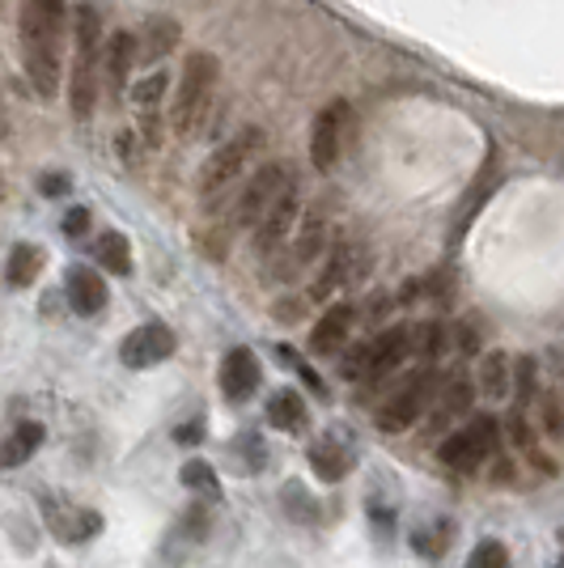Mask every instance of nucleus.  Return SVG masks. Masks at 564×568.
Here are the masks:
<instances>
[{
    "mask_svg": "<svg viewBox=\"0 0 564 568\" xmlns=\"http://www.w3.org/2000/svg\"><path fill=\"white\" fill-rule=\"evenodd\" d=\"M22 60L43 98L56 94L60 81V43H64V0H26L22 4Z\"/></svg>",
    "mask_w": 564,
    "mask_h": 568,
    "instance_id": "obj_1",
    "label": "nucleus"
},
{
    "mask_svg": "<svg viewBox=\"0 0 564 568\" xmlns=\"http://www.w3.org/2000/svg\"><path fill=\"white\" fill-rule=\"evenodd\" d=\"M72 81H69V102L72 115L90 119L94 115V98H98V55H102V18L98 9L81 4L77 9V22H72Z\"/></svg>",
    "mask_w": 564,
    "mask_h": 568,
    "instance_id": "obj_2",
    "label": "nucleus"
},
{
    "mask_svg": "<svg viewBox=\"0 0 564 568\" xmlns=\"http://www.w3.org/2000/svg\"><path fill=\"white\" fill-rule=\"evenodd\" d=\"M216 81H221L216 55H209V51H191V60L183 64L179 94H174V132H179V136H191V132L204 128L212 94H216Z\"/></svg>",
    "mask_w": 564,
    "mask_h": 568,
    "instance_id": "obj_3",
    "label": "nucleus"
},
{
    "mask_svg": "<svg viewBox=\"0 0 564 568\" xmlns=\"http://www.w3.org/2000/svg\"><path fill=\"white\" fill-rule=\"evenodd\" d=\"M259 144H263V132H259V128H242L234 141L221 144L209 162H204V170H200V195L212 200V195H221L230 183H238V174L251 166Z\"/></svg>",
    "mask_w": 564,
    "mask_h": 568,
    "instance_id": "obj_4",
    "label": "nucleus"
},
{
    "mask_svg": "<svg viewBox=\"0 0 564 568\" xmlns=\"http://www.w3.org/2000/svg\"><path fill=\"white\" fill-rule=\"evenodd\" d=\"M437 390H442V382L433 378L429 369L416 374L412 382H403L400 390L377 407V428H382V433H403V428H412L424 416V407L437 399Z\"/></svg>",
    "mask_w": 564,
    "mask_h": 568,
    "instance_id": "obj_5",
    "label": "nucleus"
},
{
    "mask_svg": "<svg viewBox=\"0 0 564 568\" xmlns=\"http://www.w3.org/2000/svg\"><path fill=\"white\" fill-rule=\"evenodd\" d=\"M496 442H501L496 416H475L467 428H459L454 437L442 442V463H446L450 471H475L496 450Z\"/></svg>",
    "mask_w": 564,
    "mask_h": 568,
    "instance_id": "obj_6",
    "label": "nucleus"
},
{
    "mask_svg": "<svg viewBox=\"0 0 564 568\" xmlns=\"http://www.w3.org/2000/svg\"><path fill=\"white\" fill-rule=\"evenodd\" d=\"M289 166L284 162H268V166H259L255 174H251V183L242 187V195H238L234 204V225H251L255 230L259 221H263V213L281 200L284 191H289Z\"/></svg>",
    "mask_w": 564,
    "mask_h": 568,
    "instance_id": "obj_7",
    "label": "nucleus"
},
{
    "mask_svg": "<svg viewBox=\"0 0 564 568\" xmlns=\"http://www.w3.org/2000/svg\"><path fill=\"white\" fill-rule=\"evenodd\" d=\"M344 128H349V102H331V106L319 111L314 128H310V162H314V170L328 174V170L340 162Z\"/></svg>",
    "mask_w": 564,
    "mask_h": 568,
    "instance_id": "obj_8",
    "label": "nucleus"
},
{
    "mask_svg": "<svg viewBox=\"0 0 564 568\" xmlns=\"http://www.w3.org/2000/svg\"><path fill=\"white\" fill-rule=\"evenodd\" d=\"M298 216H302V191H298V183H289V191L255 225V255H276V246L298 230Z\"/></svg>",
    "mask_w": 564,
    "mask_h": 568,
    "instance_id": "obj_9",
    "label": "nucleus"
},
{
    "mask_svg": "<svg viewBox=\"0 0 564 568\" xmlns=\"http://www.w3.org/2000/svg\"><path fill=\"white\" fill-rule=\"evenodd\" d=\"M170 353H174V332L165 323H141L137 332L119 344V361L128 369H149V365L165 361Z\"/></svg>",
    "mask_w": 564,
    "mask_h": 568,
    "instance_id": "obj_10",
    "label": "nucleus"
},
{
    "mask_svg": "<svg viewBox=\"0 0 564 568\" xmlns=\"http://www.w3.org/2000/svg\"><path fill=\"white\" fill-rule=\"evenodd\" d=\"M43 518L56 530V539H64V544H81V539L98 535V526H102V518L90 514V509H77V505H64V500L51 497L43 500Z\"/></svg>",
    "mask_w": 564,
    "mask_h": 568,
    "instance_id": "obj_11",
    "label": "nucleus"
},
{
    "mask_svg": "<svg viewBox=\"0 0 564 568\" xmlns=\"http://www.w3.org/2000/svg\"><path fill=\"white\" fill-rule=\"evenodd\" d=\"M259 386V361L251 348H234V353H225L221 361V390L230 395L234 403L251 399Z\"/></svg>",
    "mask_w": 564,
    "mask_h": 568,
    "instance_id": "obj_12",
    "label": "nucleus"
},
{
    "mask_svg": "<svg viewBox=\"0 0 564 568\" xmlns=\"http://www.w3.org/2000/svg\"><path fill=\"white\" fill-rule=\"evenodd\" d=\"M353 318L356 310L349 306V302H340V306H331L319 323H314V332H310V348L319 356H331L344 348V339H349V332H353Z\"/></svg>",
    "mask_w": 564,
    "mask_h": 568,
    "instance_id": "obj_13",
    "label": "nucleus"
},
{
    "mask_svg": "<svg viewBox=\"0 0 564 568\" xmlns=\"http://www.w3.org/2000/svg\"><path fill=\"white\" fill-rule=\"evenodd\" d=\"M412 353V332L407 327H395V332H386L377 344H370V374L365 378H386V374H395L403 361Z\"/></svg>",
    "mask_w": 564,
    "mask_h": 568,
    "instance_id": "obj_14",
    "label": "nucleus"
},
{
    "mask_svg": "<svg viewBox=\"0 0 564 568\" xmlns=\"http://www.w3.org/2000/svg\"><path fill=\"white\" fill-rule=\"evenodd\" d=\"M69 306L77 314H98V310L107 306V284L98 272L90 267H72L69 272Z\"/></svg>",
    "mask_w": 564,
    "mask_h": 568,
    "instance_id": "obj_15",
    "label": "nucleus"
},
{
    "mask_svg": "<svg viewBox=\"0 0 564 568\" xmlns=\"http://www.w3.org/2000/svg\"><path fill=\"white\" fill-rule=\"evenodd\" d=\"M107 85H111V94H123V85H128V72L137 64V34H111V43H107Z\"/></svg>",
    "mask_w": 564,
    "mask_h": 568,
    "instance_id": "obj_16",
    "label": "nucleus"
},
{
    "mask_svg": "<svg viewBox=\"0 0 564 568\" xmlns=\"http://www.w3.org/2000/svg\"><path fill=\"white\" fill-rule=\"evenodd\" d=\"M268 420H272V428H281V433L306 428V420H310L306 399H302L298 390H276V395L268 399Z\"/></svg>",
    "mask_w": 564,
    "mask_h": 568,
    "instance_id": "obj_17",
    "label": "nucleus"
},
{
    "mask_svg": "<svg viewBox=\"0 0 564 568\" xmlns=\"http://www.w3.org/2000/svg\"><path fill=\"white\" fill-rule=\"evenodd\" d=\"M43 446V425H34V420H26L9 433V442L0 446V467H22L30 454Z\"/></svg>",
    "mask_w": 564,
    "mask_h": 568,
    "instance_id": "obj_18",
    "label": "nucleus"
},
{
    "mask_svg": "<svg viewBox=\"0 0 564 568\" xmlns=\"http://www.w3.org/2000/svg\"><path fill=\"white\" fill-rule=\"evenodd\" d=\"M39 272H43V251L30 246V242H18L9 251V263H4V281L13 284V288H26V284H34Z\"/></svg>",
    "mask_w": 564,
    "mask_h": 568,
    "instance_id": "obj_19",
    "label": "nucleus"
},
{
    "mask_svg": "<svg viewBox=\"0 0 564 568\" xmlns=\"http://www.w3.org/2000/svg\"><path fill=\"white\" fill-rule=\"evenodd\" d=\"M442 399H437V412H433V425L442 428V425H450L454 416H463L471 407V399H475V386H471L467 378H450V382H442V390H437Z\"/></svg>",
    "mask_w": 564,
    "mask_h": 568,
    "instance_id": "obj_20",
    "label": "nucleus"
},
{
    "mask_svg": "<svg viewBox=\"0 0 564 568\" xmlns=\"http://www.w3.org/2000/svg\"><path fill=\"white\" fill-rule=\"evenodd\" d=\"M174 48H179V26L170 18H153L144 26V39H137V55H144V60H162Z\"/></svg>",
    "mask_w": 564,
    "mask_h": 568,
    "instance_id": "obj_21",
    "label": "nucleus"
},
{
    "mask_svg": "<svg viewBox=\"0 0 564 568\" xmlns=\"http://www.w3.org/2000/svg\"><path fill=\"white\" fill-rule=\"evenodd\" d=\"M349 263H353V251H349V246H335V251H331V260H328V267L319 272V281H314V288H310V297H314V302H328L331 293L340 288V281H344Z\"/></svg>",
    "mask_w": 564,
    "mask_h": 568,
    "instance_id": "obj_22",
    "label": "nucleus"
},
{
    "mask_svg": "<svg viewBox=\"0 0 564 568\" xmlns=\"http://www.w3.org/2000/svg\"><path fill=\"white\" fill-rule=\"evenodd\" d=\"M94 260L107 267V272H115V276H128L132 272V255H128V237L123 234H102L94 242Z\"/></svg>",
    "mask_w": 564,
    "mask_h": 568,
    "instance_id": "obj_23",
    "label": "nucleus"
},
{
    "mask_svg": "<svg viewBox=\"0 0 564 568\" xmlns=\"http://www.w3.org/2000/svg\"><path fill=\"white\" fill-rule=\"evenodd\" d=\"M310 463H314V471H319V479H328V484H340L344 475H349V467H353V458L340 450V446H314L310 450Z\"/></svg>",
    "mask_w": 564,
    "mask_h": 568,
    "instance_id": "obj_24",
    "label": "nucleus"
},
{
    "mask_svg": "<svg viewBox=\"0 0 564 568\" xmlns=\"http://www.w3.org/2000/svg\"><path fill=\"white\" fill-rule=\"evenodd\" d=\"M480 390L493 395V399L510 395V361H505L501 353L484 356V365H480Z\"/></svg>",
    "mask_w": 564,
    "mask_h": 568,
    "instance_id": "obj_25",
    "label": "nucleus"
},
{
    "mask_svg": "<svg viewBox=\"0 0 564 568\" xmlns=\"http://www.w3.org/2000/svg\"><path fill=\"white\" fill-rule=\"evenodd\" d=\"M179 479L188 484L191 493H200V497H209V500L221 497V479H216V471H212L209 463H200V458H191V463H183V471H179Z\"/></svg>",
    "mask_w": 564,
    "mask_h": 568,
    "instance_id": "obj_26",
    "label": "nucleus"
},
{
    "mask_svg": "<svg viewBox=\"0 0 564 568\" xmlns=\"http://www.w3.org/2000/svg\"><path fill=\"white\" fill-rule=\"evenodd\" d=\"M319 251H323V221H319V213H310L302 221V234H298V260H293V267L310 263Z\"/></svg>",
    "mask_w": 564,
    "mask_h": 568,
    "instance_id": "obj_27",
    "label": "nucleus"
},
{
    "mask_svg": "<svg viewBox=\"0 0 564 568\" xmlns=\"http://www.w3.org/2000/svg\"><path fill=\"white\" fill-rule=\"evenodd\" d=\"M281 500H284V514H293L298 521H319V505L310 500V493L302 484H284Z\"/></svg>",
    "mask_w": 564,
    "mask_h": 568,
    "instance_id": "obj_28",
    "label": "nucleus"
},
{
    "mask_svg": "<svg viewBox=\"0 0 564 568\" xmlns=\"http://www.w3.org/2000/svg\"><path fill=\"white\" fill-rule=\"evenodd\" d=\"M162 94H165V72H149V77H144L141 85L132 90V102L141 106V115H158L153 106L162 102Z\"/></svg>",
    "mask_w": 564,
    "mask_h": 568,
    "instance_id": "obj_29",
    "label": "nucleus"
},
{
    "mask_svg": "<svg viewBox=\"0 0 564 568\" xmlns=\"http://www.w3.org/2000/svg\"><path fill=\"white\" fill-rule=\"evenodd\" d=\"M467 568H510V551H505V544H496V539H484V544H475Z\"/></svg>",
    "mask_w": 564,
    "mask_h": 568,
    "instance_id": "obj_30",
    "label": "nucleus"
},
{
    "mask_svg": "<svg viewBox=\"0 0 564 568\" xmlns=\"http://www.w3.org/2000/svg\"><path fill=\"white\" fill-rule=\"evenodd\" d=\"M365 374H370V344L353 348L349 361H344V378H365Z\"/></svg>",
    "mask_w": 564,
    "mask_h": 568,
    "instance_id": "obj_31",
    "label": "nucleus"
},
{
    "mask_svg": "<svg viewBox=\"0 0 564 568\" xmlns=\"http://www.w3.org/2000/svg\"><path fill=\"white\" fill-rule=\"evenodd\" d=\"M416 353L429 356V361L442 353V327H437V323H429V327L421 332V344H416Z\"/></svg>",
    "mask_w": 564,
    "mask_h": 568,
    "instance_id": "obj_32",
    "label": "nucleus"
},
{
    "mask_svg": "<svg viewBox=\"0 0 564 568\" xmlns=\"http://www.w3.org/2000/svg\"><path fill=\"white\" fill-rule=\"evenodd\" d=\"M535 395V361H522L517 365V399H531Z\"/></svg>",
    "mask_w": 564,
    "mask_h": 568,
    "instance_id": "obj_33",
    "label": "nucleus"
},
{
    "mask_svg": "<svg viewBox=\"0 0 564 568\" xmlns=\"http://www.w3.org/2000/svg\"><path fill=\"white\" fill-rule=\"evenodd\" d=\"M85 230H90V213H85V209H72V213L64 216V234H69V237H81Z\"/></svg>",
    "mask_w": 564,
    "mask_h": 568,
    "instance_id": "obj_34",
    "label": "nucleus"
},
{
    "mask_svg": "<svg viewBox=\"0 0 564 568\" xmlns=\"http://www.w3.org/2000/svg\"><path fill=\"white\" fill-rule=\"evenodd\" d=\"M510 428H514L517 446H531V433H526V420H522V416H514V420H510Z\"/></svg>",
    "mask_w": 564,
    "mask_h": 568,
    "instance_id": "obj_35",
    "label": "nucleus"
},
{
    "mask_svg": "<svg viewBox=\"0 0 564 568\" xmlns=\"http://www.w3.org/2000/svg\"><path fill=\"white\" fill-rule=\"evenodd\" d=\"M179 442H200V425H188V428H179Z\"/></svg>",
    "mask_w": 564,
    "mask_h": 568,
    "instance_id": "obj_36",
    "label": "nucleus"
},
{
    "mask_svg": "<svg viewBox=\"0 0 564 568\" xmlns=\"http://www.w3.org/2000/svg\"><path fill=\"white\" fill-rule=\"evenodd\" d=\"M43 191H48V195H60V191H64V179H48V187Z\"/></svg>",
    "mask_w": 564,
    "mask_h": 568,
    "instance_id": "obj_37",
    "label": "nucleus"
},
{
    "mask_svg": "<svg viewBox=\"0 0 564 568\" xmlns=\"http://www.w3.org/2000/svg\"><path fill=\"white\" fill-rule=\"evenodd\" d=\"M561 568H564V560H561Z\"/></svg>",
    "mask_w": 564,
    "mask_h": 568,
    "instance_id": "obj_38",
    "label": "nucleus"
}]
</instances>
